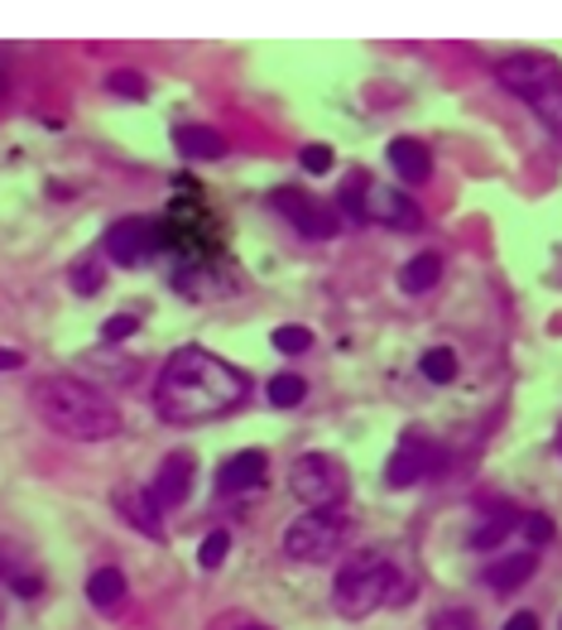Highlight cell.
Returning <instances> with one entry per match:
<instances>
[{"mask_svg":"<svg viewBox=\"0 0 562 630\" xmlns=\"http://www.w3.org/2000/svg\"><path fill=\"white\" fill-rule=\"evenodd\" d=\"M107 87L115 92V97H145V77L131 73V68H115V73L107 77Z\"/></svg>","mask_w":562,"mask_h":630,"instance_id":"cb8c5ba5","label":"cell"},{"mask_svg":"<svg viewBox=\"0 0 562 630\" xmlns=\"http://www.w3.org/2000/svg\"><path fill=\"white\" fill-rule=\"evenodd\" d=\"M274 207L294 221V231H303L308 241H327L342 231V217L332 213V203H322V197L303 193V189H279L274 193Z\"/></svg>","mask_w":562,"mask_h":630,"instance_id":"9c48e42d","label":"cell"},{"mask_svg":"<svg viewBox=\"0 0 562 630\" xmlns=\"http://www.w3.org/2000/svg\"><path fill=\"white\" fill-rule=\"evenodd\" d=\"M68 279H73V289H77L82 299L97 294V289L107 284V265H101V251H97V255H82V261L73 265V275H68Z\"/></svg>","mask_w":562,"mask_h":630,"instance_id":"d6986e66","label":"cell"},{"mask_svg":"<svg viewBox=\"0 0 562 630\" xmlns=\"http://www.w3.org/2000/svg\"><path fill=\"white\" fill-rule=\"evenodd\" d=\"M303 395H308V385H303L294 371H284V376L269 380V404H274V410H294Z\"/></svg>","mask_w":562,"mask_h":630,"instance_id":"44dd1931","label":"cell"},{"mask_svg":"<svg viewBox=\"0 0 562 630\" xmlns=\"http://www.w3.org/2000/svg\"><path fill=\"white\" fill-rule=\"evenodd\" d=\"M514 524H520V520H514V516L496 520V524H481V530L472 534V548H496V544H500V540H505V534L514 530Z\"/></svg>","mask_w":562,"mask_h":630,"instance_id":"484cf974","label":"cell"},{"mask_svg":"<svg viewBox=\"0 0 562 630\" xmlns=\"http://www.w3.org/2000/svg\"><path fill=\"white\" fill-rule=\"evenodd\" d=\"M173 145H179L183 159H221L227 155V135L217 125H179L173 131Z\"/></svg>","mask_w":562,"mask_h":630,"instance_id":"2e32d148","label":"cell"},{"mask_svg":"<svg viewBox=\"0 0 562 630\" xmlns=\"http://www.w3.org/2000/svg\"><path fill=\"white\" fill-rule=\"evenodd\" d=\"M442 279V255L438 251H418L414 261L400 270V289L404 294H428V289H438Z\"/></svg>","mask_w":562,"mask_h":630,"instance_id":"e0dca14e","label":"cell"},{"mask_svg":"<svg viewBox=\"0 0 562 630\" xmlns=\"http://www.w3.org/2000/svg\"><path fill=\"white\" fill-rule=\"evenodd\" d=\"M496 77L548 131L562 135V63L553 53H510L496 63Z\"/></svg>","mask_w":562,"mask_h":630,"instance_id":"277c9868","label":"cell"},{"mask_svg":"<svg viewBox=\"0 0 562 630\" xmlns=\"http://www.w3.org/2000/svg\"><path fill=\"white\" fill-rule=\"evenodd\" d=\"M0 578H10V564H5V558H0Z\"/></svg>","mask_w":562,"mask_h":630,"instance_id":"1f68e13d","label":"cell"},{"mask_svg":"<svg viewBox=\"0 0 562 630\" xmlns=\"http://www.w3.org/2000/svg\"><path fill=\"white\" fill-rule=\"evenodd\" d=\"M303 169H308V173H327V169H332V149H327V145H308V149H303Z\"/></svg>","mask_w":562,"mask_h":630,"instance_id":"4316f807","label":"cell"},{"mask_svg":"<svg viewBox=\"0 0 562 630\" xmlns=\"http://www.w3.org/2000/svg\"><path fill=\"white\" fill-rule=\"evenodd\" d=\"M227 554H231V534L217 530V534H207V540H203V548H197V564H203L207 573H212V568L227 564Z\"/></svg>","mask_w":562,"mask_h":630,"instance_id":"603a6c76","label":"cell"},{"mask_svg":"<svg viewBox=\"0 0 562 630\" xmlns=\"http://www.w3.org/2000/svg\"><path fill=\"white\" fill-rule=\"evenodd\" d=\"M448 458H442L438 443H428L424 434H404L400 448L390 452V462H384V482L394 486V492H404V486H418L428 482L432 472H442Z\"/></svg>","mask_w":562,"mask_h":630,"instance_id":"ba28073f","label":"cell"},{"mask_svg":"<svg viewBox=\"0 0 562 630\" xmlns=\"http://www.w3.org/2000/svg\"><path fill=\"white\" fill-rule=\"evenodd\" d=\"M274 352H284V356H298V352H308L313 347V332L308 328H298V323H284V328H274Z\"/></svg>","mask_w":562,"mask_h":630,"instance_id":"7402d4cb","label":"cell"},{"mask_svg":"<svg viewBox=\"0 0 562 630\" xmlns=\"http://www.w3.org/2000/svg\"><path fill=\"white\" fill-rule=\"evenodd\" d=\"M524 530H529L534 544H548V540H553V520H548V516H524Z\"/></svg>","mask_w":562,"mask_h":630,"instance_id":"83f0119b","label":"cell"},{"mask_svg":"<svg viewBox=\"0 0 562 630\" xmlns=\"http://www.w3.org/2000/svg\"><path fill=\"white\" fill-rule=\"evenodd\" d=\"M20 366H25V356L10 352V347H0V371H20Z\"/></svg>","mask_w":562,"mask_h":630,"instance_id":"4dcf8cb0","label":"cell"},{"mask_svg":"<svg viewBox=\"0 0 562 630\" xmlns=\"http://www.w3.org/2000/svg\"><path fill=\"white\" fill-rule=\"evenodd\" d=\"M534 568H538V554H534V548H524V554H505V558H496V564L486 568V587L514 592V587H524V582L534 578Z\"/></svg>","mask_w":562,"mask_h":630,"instance_id":"9a60e30c","label":"cell"},{"mask_svg":"<svg viewBox=\"0 0 562 630\" xmlns=\"http://www.w3.org/2000/svg\"><path fill=\"white\" fill-rule=\"evenodd\" d=\"M241 630H269V626H241Z\"/></svg>","mask_w":562,"mask_h":630,"instance_id":"d6a6232c","label":"cell"},{"mask_svg":"<svg viewBox=\"0 0 562 630\" xmlns=\"http://www.w3.org/2000/svg\"><path fill=\"white\" fill-rule=\"evenodd\" d=\"M289 492H294L308 510H337L351 492V472L332 452H303L289 467Z\"/></svg>","mask_w":562,"mask_h":630,"instance_id":"8992f818","label":"cell"},{"mask_svg":"<svg viewBox=\"0 0 562 630\" xmlns=\"http://www.w3.org/2000/svg\"><path fill=\"white\" fill-rule=\"evenodd\" d=\"M245 395H251V376L231 366L227 356L207 352V347H179L155 380L159 419L183 428L231 414L236 404H245Z\"/></svg>","mask_w":562,"mask_h":630,"instance_id":"6da1fadb","label":"cell"},{"mask_svg":"<svg viewBox=\"0 0 562 630\" xmlns=\"http://www.w3.org/2000/svg\"><path fill=\"white\" fill-rule=\"evenodd\" d=\"M418 371H424V380H432V385H448L456 376V352L452 347H428V352L418 356Z\"/></svg>","mask_w":562,"mask_h":630,"instance_id":"ffe728a7","label":"cell"},{"mask_svg":"<svg viewBox=\"0 0 562 630\" xmlns=\"http://www.w3.org/2000/svg\"><path fill=\"white\" fill-rule=\"evenodd\" d=\"M390 169L400 173L404 183H428L432 179V155H428V145H418V140H390Z\"/></svg>","mask_w":562,"mask_h":630,"instance_id":"5bb4252c","label":"cell"},{"mask_svg":"<svg viewBox=\"0 0 562 630\" xmlns=\"http://www.w3.org/2000/svg\"><path fill=\"white\" fill-rule=\"evenodd\" d=\"M432 630H472V616H466V611H448V616H438V621H432Z\"/></svg>","mask_w":562,"mask_h":630,"instance_id":"f1b7e54d","label":"cell"},{"mask_svg":"<svg viewBox=\"0 0 562 630\" xmlns=\"http://www.w3.org/2000/svg\"><path fill=\"white\" fill-rule=\"evenodd\" d=\"M159 251H163V231H159V221H149V217L115 221V227L107 231V241H101V255H107L111 265H125V270L155 261Z\"/></svg>","mask_w":562,"mask_h":630,"instance_id":"52a82bcc","label":"cell"},{"mask_svg":"<svg viewBox=\"0 0 562 630\" xmlns=\"http://www.w3.org/2000/svg\"><path fill=\"white\" fill-rule=\"evenodd\" d=\"M351 530H356V520H351L342 506L308 510V516H298L284 530V558H294V564H332V558L346 548Z\"/></svg>","mask_w":562,"mask_h":630,"instance_id":"5b68a950","label":"cell"},{"mask_svg":"<svg viewBox=\"0 0 562 630\" xmlns=\"http://www.w3.org/2000/svg\"><path fill=\"white\" fill-rule=\"evenodd\" d=\"M505 630H538V616L534 611H514L505 621Z\"/></svg>","mask_w":562,"mask_h":630,"instance_id":"f546056e","label":"cell"},{"mask_svg":"<svg viewBox=\"0 0 562 630\" xmlns=\"http://www.w3.org/2000/svg\"><path fill=\"white\" fill-rule=\"evenodd\" d=\"M29 404L53 434L73 438V443H107L121 434V410L97 390V385L77 380V376H44L34 380Z\"/></svg>","mask_w":562,"mask_h":630,"instance_id":"7a4b0ae2","label":"cell"},{"mask_svg":"<svg viewBox=\"0 0 562 630\" xmlns=\"http://www.w3.org/2000/svg\"><path fill=\"white\" fill-rule=\"evenodd\" d=\"M145 492H149V500H155L159 510H179L187 500V492H193V452H169Z\"/></svg>","mask_w":562,"mask_h":630,"instance_id":"8fae6325","label":"cell"},{"mask_svg":"<svg viewBox=\"0 0 562 630\" xmlns=\"http://www.w3.org/2000/svg\"><path fill=\"white\" fill-rule=\"evenodd\" d=\"M404 602H414V578H404L390 558L356 554L337 568L332 606L342 621H366L380 606H404Z\"/></svg>","mask_w":562,"mask_h":630,"instance_id":"3957f363","label":"cell"},{"mask_svg":"<svg viewBox=\"0 0 562 630\" xmlns=\"http://www.w3.org/2000/svg\"><path fill=\"white\" fill-rule=\"evenodd\" d=\"M558 452H562V428H558Z\"/></svg>","mask_w":562,"mask_h":630,"instance_id":"836d02e7","label":"cell"},{"mask_svg":"<svg viewBox=\"0 0 562 630\" xmlns=\"http://www.w3.org/2000/svg\"><path fill=\"white\" fill-rule=\"evenodd\" d=\"M115 510L125 516L131 530L149 534V540H163V510L149 500L145 486H121V492H115Z\"/></svg>","mask_w":562,"mask_h":630,"instance_id":"4fadbf2b","label":"cell"},{"mask_svg":"<svg viewBox=\"0 0 562 630\" xmlns=\"http://www.w3.org/2000/svg\"><path fill=\"white\" fill-rule=\"evenodd\" d=\"M361 221H380V227H394V231L424 227L418 207L408 203L400 189H380V183H370V173H366V189H361Z\"/></svg>","mask_w":562,"mask_h":630,"instance_id":"30bf717a","label":"cell"},{"mask_svg":"<svg viewBox=\"0 0 562 630\" xmlns=\"http://www.w3.org/2000/svg\"><path fill=\"white\" fill-rule=\"evenodd\" d=\"M135 328H139L135 313H115V318L101 323V342H125V337H135Z\"/></svg>","mask_w":562,"mask_h":630,"instance_id":"d4e9b609","label":"cell"},{"mask_svg":"<svg viewBox=\"0 0 562 630\" xmlns=\"http://www.w3.org/2000/svg\"><path fill=\"white\" fill-rule=\"evenodd\" d=\"M125 578L115 573V568H97V573L87 578V602L97 606V611H121V602H125Z\"/></svg>","mask_w":562,"mask_h":630,"instance_id":"ac0fdd59","label":"cell"},{"mask_svg":"<svg viewBox=\"0 0 562 630\" xmlns=\"http://www.w3.org/2000/svg\"><path fill=\"white\" fill-rule=\"evenodd\" d=\"M265 452H255V448H245L236 452V458H227L217 467V492L221 496H236V492H255V486L265 482Z\"/></svg>","mask_w":562,"mask_h":630,"instance_id":"7c38bea8","label":"cell"}]
</instances>
